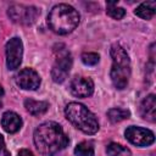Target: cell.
<instances>
[{"label":"cell","mask_w":156,"mask_h":156,"mask_svg":"<svg viewBox=\"0 0 156 156\" xmlns=\"http://www.w3.org/2000/svg\"><path fill=\"white\" fill-rule=\"evenodd\" d=\"M33 140L37 150L45 156H52L65 149L68 144V136L62 127L56 122H44L35 130Z\"/></svg>","instance_id":"cell-1"},{"label":"cell","mask_w":156,"mask_h":156,"mask_svg":"<svg viewBox=\"0 0 156 156\" xmlns=\"http://www.w3.org/2000/svg\"><path fill=\"white\" fill-rule=\"evenodd\" d=\"M48 24L56 34H68L79 24V13L67 4H58L51 9L48 16Z\"/></svg>","instance_id":"cell-2"},{"label":"cell","mask_w":156,"mask_h":156,"mask_svg":"<svg viewBox=\"0 0 156 156\" xmlns=\"http://www.w3.org/2000/svg\"><path fill=\"white\" fill-rule=\"evenodd\" d=\"M112 57V67H111V80L115 88L122 90L127 87L129 77H130V60L129 56L119 44H113L110 50Z\"/></svg>","instance_id":"cell-3"},{"label":"cell","mask_w":156,"mask_h":156,"mask_svg":"<svg viewBox=\"0 0 156 156\" xmlns=\"http://www.w3.org/2000/svg\"><path fill=\"white\" fill-rule=\"evenodd\" d=\"M66 118L85 134H95L99 130V122L93 112L79 102H69L65 108Z\"/></svg>","instance_id":"cell-4"},{"label":"cell","mask_w":156,"mask_h":156,"mask_svg":"<svg viewBox=\"0 0 156 156\" xmlns=\"http://www.w3.org/2000/svg\"><path fill=\"white\" fill-rule=\"evenodd\" d=\"M71 67H72L71 54L65 49H60L58 51L56 50V61L51 69L52 80L56 83H62L67 78Z\"/></svg>","instance_id":"cell-5"},{"label":"cell","mask_w":156,"mask_h":156,"mask_svg":"<svg viewBox=\"0 0 156 156\" xmlns=\"http://www.w3.org/2000/svg\"><path fill=\"white\" fill-rule=\"evenodd\" d=\"M39 10L34 6L24 5H12L9 9V16L15 23L21 24H32L39 16Z\"/></svg>","instance_id":"cell-6"},{"label":"cell","mask_w":156,"mask_h":156,"mask_svg":"<svg viewBox=\"0 0 156 156\" xmlns=\"http://www.w3.org/2000/svg\"><path fill=\"white\" fill-rule=\"evenodd\" d=\"M23 56V44L17 37L11 38L6 43V66L9 69H16L20 67Z\"/></svg>","instance_id":"cell-7"},{"label":"cell","mask_w":156,"mask_h":156,"mask_svg":"<svg viewBox=\"0 0 156 156\" xmlns=\"http://www.w3.org/2000/svg\"><path fill=\"white\" fill-rule=\"evenodd\" d=\"M127 140L136 146H149L155 141V135L150 129L141 127H128L124 132Z\"/></svg>","instance_id":"cell-8"},{"label":"cell","mask_w":156,"mask_h":156,"mask_svg":"<svg viewBox=\"0 0 156 156\" xmlns=\"http://www.w3.org/2000/svg\"><path fill=\"white\" fill-rule=\"evenodd\" d=\"M16 83L20 88L26 90H35L40 85L39 74L32 68H23L16 76Z\"/></svg>","instance_id":"cell-9"},{"label":"cell","mask_w":156,"mask_h":156,"mask_svg":"<svg viewBox=\"0 0 156 156\" xmlns=\"http://www.w3.org/2000/svg\"><path fill=\"white\" fill-rule=\"evenodd\" d=\"M71 93L78 98H88L94 93V83L87 77H74L69 84Z\"/></svg>","instance_id":"cell-10"},{"label":"cell","mask_w":156,"mask_h":156,"mask_svg":"<svg viewBox=\"0 0 156 156\" xmlns=\"http://www.w3.org/2000/svg\"><path fill=\"white\" fill-rule=\"evenodd\" d=\"M140 115L149 122L156 121V98L154 94L147 95L140 104Z\"/></svg>","instance_id":"cell-11"},{"label":"cell","mask_w":156,"mask_h":156,"mask_svg":"<svg viewBox=\"0 0 156 156\" xmlns=\"http://www.w3.org/2000/svg\"><path fill=\"white\" fill-rule=\"evenodd\" d=\"M1 126L7 133H16L22 127V119L16 112L7 111L2 115Z\"/></svg>","instance_id":"cell-12"},{"label":"cell","mask_w":156,"mask_h":156,"mask_svg":"<svg viewBox=\"0 0 156 156\" xmlns=\"http://www.w3.org/2000/svg\"><path fill=\"white\" fill-rule=\"evenodd\" d=\"M24 107L30 115L40 116V115H44L48 111L49 104L46 101H37V100H33V99H26L24 100Z\"/></svg>","instance_id":"cell-13"},{"label":"cell","mask_w":156,"mask_h":156,"mask_svg":"<svg viewBox=\"0 0 156 156\" xmlns=\"http://www.w3.org/2000/svg\"><path fill=\"white\" fill-rule=\"evenodd\" d=\"M155 10H156V2L155 1H146V2L140 4L134 12L136 16H139L143 20H150L154 17Z\"/></svg>","instance_id":"cell-14"},{"label":"cell","mask_w":156,"mask_h":156,"mask_svg":"<svg viewBox=\"0 0 156 156\" xmlns=\"http://www.w3.org/2000/svg\"><path fill=\"white\" fill-rule=\"evenodd\" d=\"M129 116H130V112L126 108L113 107V108L107 111V117L112 123H117V122H121L123 119H127V118H129Z\"/></svg>","instance_id":"cell-15"},{"label":"cell","mask_w":156,"mask_h":156,"mask_svg":"<svg viewBox=\"0 0 156 156\" xmlns=\"http://www.w3.org/2000/svg\"><path fill=\"white\" fill-rule=\"evenodd\" d=\"M106 151L108 156H132V152L129 149H127L126 146L121 144H116V143L108 144L106 147Z\"/></svg>","instance_id":"cell-16"},{"label":"cell","mask_w":156,"mask_h":156,"mask_svg":"<svg viewBox=\"0 0 156 156\" xmlns=\"http://www.w3.org/2000/svg\"><path fill=\"white\" fill-rule=\"evenodd\" d=\"M116 4H117L116 1H110V2H107V4H106V6H107L106 12H107V15H108L110 17H112V18H115V20H121V18L124 17L126 11H124L123 7H117Z\"/></svg>","instance_id":"cell-17"},{"label":"cell","mask_w":156,"mask_h":156,"mask_svg":"<svg viewBox=\"0 0 156 156\" xmlns=\"http://www.w3.org/2000/svg\"><path fill=\"white\" fill-rule=\"evenodd\" d=\"M74 154L77 156H94V146L91 143L82 141L76 146Z\"/></svg>","instance_id":"cell-18"},{"label":"cell","mask_w":156,"mask_h":156,"mask_svg":"<svg viewBox=\"0 0 156 156\" xmlns=\"http://www.w3.org/2000/svg\"><path fill=\"white\" fill-rule=\"evenodd\" d=\"M99 55L95 52H84L82 55V61L87 66H94L99 62Z\"/></svg>","instance_id":"cell-19"},{"label":"cell","mask_w":156,"mask_h":156,"mask_svg":"<svg viewBox=\"0 0 156 156\" xmlns=\"http://www.w3.org/2000/svg\"><path fill=\"white\" fill-rule=\"evenodd\" d=\"M18 156H34V155L32 154V151H29V150H27V149H22V150L18 152Z\"/></svg>","instance_id":"cell-20"},{"label":"cell","mask_w":156,"mask_h":156,"mask_svg":"<svg viewBox=\"0 0 156 156\" xmlns=\"http://www.w3.org/2000/svg\"><path fill=\"white\" fill-rule=\"evenodd\" d=\"M2 95H4V89H2V87L0 85V98H1Z\"/></svg>","instance_id":"cell-21"},{"label":"cell","mask_w":156,"mask_h":156,"mask_svg":"<svg viewBox=\"0 0 156 156\" xmlns=\"http://www.w3.org/2000/svg\"><path fill=\"white\" fill-rule=\"evenodd\" d=\"M0 107H1V101H0Z\"/></svg>","instance_id":"cell-22"}]
</instances>
